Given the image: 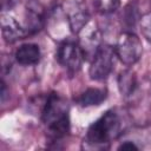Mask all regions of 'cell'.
I'll return each instance as SVG.
<instances>
[{"label":"cell","mask_w":151,"mask_h":151,"mask_svg":"<svg viewBox=\"0 0 151 151\" xmlns=\"http://www.w3.org/2000/svg\"><path fill=\"white\" fill-rule=\"evenodd\" d=\"M125 127L126 123L122 112L117 109H110L88 126L84 142L88 146L105 147L120 137Z\"/></svg>","instance_id":"1"},{"label":"cell","mask_w":151,"mask_h":151,"mask_svg":"<svg viewBox=\"0 0 151 151\" xmlns=\"http://www.w3.org/2000/svg\"><path fill=\"white\" fill-rule=\"evenodd\" d=\"M41 120L51 138L65 137L70 132V107L67 101L58 93L48 94L41 111Z\"/></svg>","instance_id":"2"},{"label":"cell","mask_w":151,"mask_h":151,"mask_svg":"<svg viewBox=\"0 0 151 151\" xmlns=\"http://www.w3.org/2000/svg\"><path fill=\"white\" fill-rule=\"evenodd\" d=\"M116 57L126 66H132L139 61L143 54V45L140 39L131 31L119 34L116 46Z\"/></svg>","instance_id":"3"},{"label":"cell","mask_w":151,"mask_h":151,"mask_svg":"<svg viewBox=\"0 0 151 151\" xmlns=\"http://www.w3.org/2000/svg\"><path fill=\"white\" fill-rule=\"evenodd\" d=\"M114 57V47L107 44H101L92 57L88 68L90 78L96 81L105 80L113 70Z\"/></svg>","instance_id":"4"},{"label":"cell","mask_w":151,"mask_h":151,"mask_svg":"<svg viewBox=\"0 0 151 151\" xmlns=\"http://www.w3.org/2000/svg\"><path fill=\"white\" fill-rule=\"evenodd\" d=\"M84 51L80 45L73 41H64L59 45L57 51V60L58 63L66 68L68 72L74 73L81 68L83 61L85 60Z\"/></svg>","instance_id":"5"},{"label":"cell","mask_w":151,"mask_h":151,"mask_svg":"<svg viewBox=\"0 0 151 151\" xmlns=\"http://www.w3.org/2000/svg\"><path fill=\"white\" fill-rule=\"evenodd\" d=\"M1 33L6 42H14L29 34L26 26L21 25L9 14H6V12L1 14Z\"/></svg>","instance_id":"6"},{"label":"cell","mask_w":151,"mask_h":151,"mask_svg":"<svg viewBox=\"0 0 151 151\" xmlns=\"http://www.w3.org/2000/svg\"><path fill=\"white\" fill-rule=\"evenodd\" d=\"M88 24L83 28L85 31V35H83L80 38V47L81 50L84 51V54H85V58L91 55L93 57V54L96 53V51L98 50V47L101 45L100 41H101V35H100V31L98 29L97 25L96 24H92L91 28L87 27Z\"/></svg>","instance_id":"7"},{"label":"cell","mask_w":151,"mask_h":151,"mask_svg":"<svg viewBox=\"0 0 151 151\" xmlns=\"http://www.w3.org/2000/svg\"><path fill=\"white\" fill-rule=\"evenodd\" d=\"M14 58L17 63H19L22 66H32L40 61L41 51L37 44H32V42L22 44L17 48L14 53Z\"/></svg>","instance_id":"8"},{"label":"cell","mask_w":151,"mask_h":151,"mask_svg":"<svg viewBox=\"0 0 151 151\" xmlns=\"http://www.w3.org/2000/svg\"><path fill=\"white\" fill-rule=\"evenodd\" d=\"M67 15V22L70 26V29L74 34H79L81 29L88 24L90 21V15L86 11V8L76 5L66 11Z\"/></svg>","instance_id":"9"},{"label":"cell","mask_w":151,"mask_h":151,"mask_svg":"<svg viewBox=\"0 0 151 151\" xmlns=\"http://www.w3.org/2000/svg\"><path fill=\"white\" fill-rule=\"evenodd\" d=\"M107 98V90L106 88H98V87H90L85 90L79 97L77 98V103L83 107L90 106H98Z\"/></svg>","instance_id":"10"},{"label":"cell","mask_w":151,"mask_h":151,"mask_svg":"<svg viewBox=\"0 0 151 151\" xmlns=\"http://www.w3.org/2000/svg\"><path fill=\"white\" fill-rule=\"evenodd\" d=\"M117 83H118V90L123 97L132 96L137 88V85H138L136 73L130 71V70L122 71L118 76Z\"/></svg>","instance_id":"11"},{"label":"cell","mask_w":151,"mask_h":151,"mask_svg":"<svg viewBox=\"0 0 151 151\" xmlns=\"http://www.w3.org/2000/svg\"><path fill=\"white\" fill-rule=\"evenodd\" d=\"M42 24H44V18H42V14L39 9H37L35 7H27L26 9V28L28 31L29 34L32 33H35L38 32L41 27H42Z\"/></svg>","instance_id":"12"},{"label":"cell","mask_w":151,"mask_h":151,"mask_svg":"<svg viewBox=\"0 0 151 151\" xmlns=\"http://www.w3.org/2000/svg\"><path fill=\"white\" fill-rule=\"evenodd\" d=\"M139 15H138V8L133 2H130L125 6L124 14H123V21L129 28H133L136 22L139 21Z\"/></svg>","instance_id":"13"},{"label":"cell","mask_w":151,"mask_h":151,"mask_svg":"<svg viewBox=\"0 0 151 151\" xmlns=\"http://www.w3.org/2000/svg\"><path fill=\"white\" fill-rule=\"evenodd\" d=\"M96 6L101 14H111L120 6V0H96Z\"/></svg>","instance_id":"14"},{"label":"cell","mask_w":151,"mask_h":151,"mask_svg":"<svg viewBox=\"0 0 151 151\" xmlns=\"http://www.w3.org/2000/svg\"><path fill=\"white\" fill-rule=\"evenodd\" d=\"M139 29L143 37L151 44V12H147L139 18Z\"/></svg>","instance_id":"15"},{"label":"cell","mask_w":151,"mask_h":151,"mask_svg":"<svg viewBox=\"0 0 151 151\" xmlns=\"http://www.w3.org/2000/svg\"><path fill=\"white\" fill-rule=\"evenodd\" d=\"M118 150H138V146L133 142H124L118 146Z\"/></svg>","instance_id":"16"}]
</instances>
